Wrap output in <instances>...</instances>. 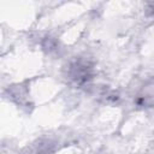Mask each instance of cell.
<instances>
[{
  "label": "cell",
  "instance_id": "obj_1",
  "mask_svg": "<svg viewBox=\"0 0 154 154\" xmlns=\"http://www.w3.org/2000/svg\"><path fill=\"white\" fill-rule=\"evenodd\" d=\"M93 67L91 65L83 59H76L69 64L67 67V76L75 83L82 84L91 78Z\"/></svg>",
  "mask_w": 154,
  "mask_h": 154
}]
</instances>
